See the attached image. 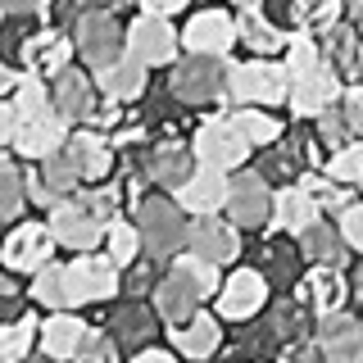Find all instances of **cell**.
Masks as SVG:
<instances>
[{
  "label": "cell",
  "instance_id": "1",
  "mask_svg": "<svg viewBox=\"0 0 363 363\" xmlns=\"http://www.w3.org/2000/svg\"><path fill=\"white\" fill-rule=\"evenodd\" d=\"M132 218H136V232H141L145 259L168 268L182 255V245H186V218H182L177 200L173 196H145L132 204Z\"/></svg>",
  "mask_w": 363,
  "mask_h": 363
},
{
  "label": "cell",
  "instance_id": "2",
  "mask_svg": "<svg viewBox=\"0 0 363 363\" xmlns=\"http://www.w3.org/2000/svg\"><path fill=\"white\" fill-rule=\"evenodd\" d=\"M227 60H204V55H182L168 73V91L182 105H223L232 109V96H227Z\"/></svg>",
  "mask_w": 363,
  "mask_h": 363
},
{
  "label": "cell",
  "instance_id": "3",
  "mask_svg": "<svg viewBox=\"0 0 363 363\" xmlns=\"http://www.w3.org/2000/svg\"><path fill=\"white\" fill-rule=\"evenodd\" d=\"M73 41H77V55H82V64L91 73H105V68H113L128 55V28H123L118 14L105 9V5L86 9V18L77 23V32H73Z\"/></svg>",
  "mask_w": 363,
  "mask_h": 363
},
{
  "label": "cell",
  "instance_id": "4",
  "mask_svg": "<svg viewBox=\"0 0 363 363\" xmlns=\"http://www.w3.org/2000/svg\"><path fill=\"white\" fill-rule=\"evenodd\" d=\"M227 96H232V105H286L291 73L272 60H232L227 64Z\"/></svg>",
  "mask_w": 363,
  "mask_h": 363
},
{
  "label": "cell",
  "instance_id": "5",
  "mask_svg": "<svg viewBox=\"0 0 363 363\" xmlns=\"http://www.w3.org/2000/svg\"><path fill=\"white\" fill-rule=\"evenodd\" d=\"M132 159L150 173L155 186H164L168 196H177L182 186L191 182V173H196V155H191V141H182V136H164L159 132V141H150V150L145 145H132Z\"/></svg>",
  "mask_w": 363,
  "mask_h": 363
},
{
  "label": "cell",
  "instance_id": "6",
  "mask_svg": "<svg viewBox=\"0 0 363 363\" xmlns=\"http://www.w3.org/2000/svg\"><path fill=\"white\" fill-rule=\"evenodd\" d=\"M223 213L236 232H264L268 213H272V191L255 168H241L236 177H227V200Z\"/></svg>",
  "mask_w": 363,
  "mask_h": 363
},
{
  "label": "cell",
  "instance_id": "7",
  "mask_svg": "<svg viewBox=\"0 0 363 363\" xmlns=\"http://www.w3.org/2000/svg\"><path fill=\"white\" fill-rule=\"evenodd\" d=\"M50 232H55V241H60V245L77 250V255H91V250L105 241L109 223L91 209L86 196H82V186H77L73 196L60 204V209H50Z\"/></svg>",
  "mask_w": 363,
  "mask_h": 363
},
{
  "label": "cell",
  "instance_id": "8",
  "mask_svg": "<svg viewBox=\"0 0 363 363\" xmlns=\"http://www.w3.org/2000/svg\"><path fill=\"white\" fill-rule=\"evenodd\" d=\"M68 277V309H82V304H100L109 295H118L123 277H118V264L109 255H82L64 268Z\"/></svg>",
  "mask_w": 363,
  "mask_h": 363
},
{
  "label": "cell",
  "instance_id": "9",
  "mask_svg": "<svg viewBox=\"0 0 363 363\" xmlns=\"http://www.w3.org/2000/svg\"><path fill=\"white\" fill-rule=\"evenodd\" d=\"M186 55H204V60H227L236 45V14L227 9H196L186 18V28L177 32Z\"/></svg>",
  "mask_w": 363,
  "mask_h": 363
},
{
  "label": "cell",
  "instance_id": "10",
  "mask_svg": "<svg viewBox=\"0 0 363 363\" xmlns=\"http://www.w3.org/2000/svg\"><path fill=\"white\" fill-rule=\"evenodd\" d=\"M191 155L204 168H218V173H232V168H245L250 145L236 136V128L227 118H204L196 136H191Z\"/></svg>",
  "mask_w": 363,
  "mask_h": 363
},
{
  "label": "cell",
  "instance_id": "11",
  "mask_svg": "<svg viewBox=\"0 0 363 363\" xmlns=\"http://www.w3.org/2000/svg\"><path fill=\"white\" fill-rule=\"evenodd\" d=\"M55 232H50V223H18L14 232L5 236V268L9 272H37L55 259Z\"/></svg>",
  "mask_w": 363,
  "mask_h": 363
},
{
  "label": "cell",
  "instance_id": "12",
  "mask_svg": "<svg viewBox=\"0 0 363 363\" xmlns=\"http://www.w3.org/2000/svg\"><path fill=\"white\" fill-rule=\"evenodd\" d=\"M177 28L168 18H155V14H136V23L128 28V55L141 60L145 68H159V64H177Z\"/></svg>",
  "mask_w": 363,
  "mask_h": 363
},
{
  "label": "cell",
  "instance_id": "13",
  "mask_svg": "<svg viewBox=\"0 0 363 363\" xmlns=\"http://www.w3.org/2000/svg\"><path fill=\"white\" fill-rule=\"evenodd\" d=\"M268 304V281L259 268H236L218 286V318L223 323H250Z\"/></svg>",
  "mask_w": 363,
  "mask_h": 363
},
{
  "label": "cell",
  "instance_id": "14",
  "mask_svg": "<svg viewBox=\"0 0 363 363\" xmlns=\"http://www.w3.org/2000/svg\"><path fill=\"white\" fill-rule=\"evenodd\" d=\"M155 313H159V323H168V327H177V323H186L191 313L204 304V291L196 286V277L191 272H182L168 264V272L155 281Z\"/></svg>",
  "mask_w": 363,
  "mask_h": 363
},
{
  "label": "cell",
  "instance_id": "15",
  "mask_svg": "<svg viewBox=\"0 0 363 363\" xmlns=\"http://www.w3.org/2000/svg\"><path fill=\"white\" fill-rule=\"evenodd\" d=\"M340 91H345V82L336 77V68L327 64V60H318L313 73H304V77H295L291 82V113L295 118H318L327 105H340Z\"/></svg>",
  "mask_w": 363,
  "mask_h": 363
},
{
  "label": "cell",
  "instance_id": "16",
  "mask_svg": "<svg viewBox=\"0 0 363 363\" xmlns=\"http://www.w3.org/2000/svg\"><path fill=\"white\" fill-rule=\"evenodd\" d=\"M323 218L318 213V204L309 191H300L291 182V186H281V191H272V213H268V223H264V232L268 236H300V232H309V227Z\"/></svg>",
  "mask_w": 363,
  "mask_h": 363
},
{
  "label": "cell",
  "instance_id": "17",
  "mask_svg": "<svg viewBox=\"0 0 363 363\" xmlns=\"http://www.w3.org/2000/svg\"><path fill=\"white\" fill-rule=\"evenodd\" d=\"M186 250L200 259H209V264H232L236 255H241V236H236V227L218 218V213H204V218L186 223Z\"/></svg>",
  "mask_w": 363,
  "mask_h": 363
},
{
  "label": "cell",
  "instance_id": "18",
  "mask_svg": "<svg viewBox=\"0 0 363 363\" xmlns=\"http://www.w3.org/2000/svg\"><path fill=\"white\" fill-rule=\"evenodd\" d=\"M109 336L118 340V350L123 354H136L141 345H150L155 332H164L159 327V313H155V304H145V300H123L118 309L109 313Z\"/></svg>",
  "mask_w": 363,
  "mask_h": 363
},
{
  "label": "cell",
  "instance_id": "19",
  "mask_svg": "<svg viewBox=\"0 0 363 363\" xmlns=\"http://www.w3.org/2000/svg\"><path fill=\"white\" fill-rule=\"evenodd\" d=\"M255 268L264 272L268 291H291L295 281L304 277V259H300V245H295L291 236H268V241L255 250Z\"/></svg>",
  "mask_w": 363,
  "mask_h": 363
},
{
  "label": "cell",
  "instance_id": "20",
  "mask_svg": "<svg viewBox=\"0 0 363 363\" xmlns=\"http://www.w3.org/2000/svg\"><path fill=\"white\" fill-rule=\"evenodd\" d=\"M64 145H68V123L50 109V113H41V118H28V123H23L9 150L23 155V159H50V155H60Z\"/></svg>",
  "mask_w": 363,
  "mask_h": 363
},
{
  "label": "cell",
  "instance_id": "21",
  "mask_svg": "<svg viewBox=\"0 0 363 363\" xmlns=\"http://www.w3.org/2000/svg\"><path fill=\"white\" fill-rule=\"evenodd\" d=\"M291 291L313 309V318H318V313H327V309H340V304H350V281H345V272H336V268H318V264L304 272V277L295 281Z\"/></svg>",
  "mask_w": 363,
  "mask_h": 363
},
{
  "label": "cell",
  "instance_id": "22",
  "mask_svg": "<svg viewBox=\"0 0 363 363\" xmlns=\"http://www.w3.org/2000/svg\"><path fill=\"white\" fill-rule=\"evenodd\" d=\"M295 241H300V259H304V264L336 268V272H345L350 264H354V250L340 241V236H336V227H332V223H323V218H318V223L309 227V232H300Z\"/></svg>",
  "mask_w": 363,
  "mask_h": 363
},
{
  "label": "cell",
  "instance_id": "23",
  "mask_svg": "<svg viewBox=\"0 0 363 363\" xmlns=\"http://www.w3.org/2000/svg\"><path fill=\"white\" fill-rule=\"evenodd\" d=\"M164 332H168V340H173V350H177V354H186V359L218 354V340H223L218 318L204 313V309H196L186 323H177V327H164Z\"/></svg>",
  "mask_w": 363,
  "mask_h": 363
},
{
  "label": "cell",
  "instance_id": "24",
  "mask_svg": "<svg viewBox=\"0 0 363 363\" xmlns=\"http://www.w3.org/2000/svg\"><path fill=\"white\" fill-rule=\"evenodd\" d=\"M64 155L73 159V168H77V177H82V182H105L109 177V155H113L109 136H100V132H91V128H73Z\"/></svg>",
  "mask_w": 363,
  "mask_h": 363
},
{
  "label": "cell",
  "instance_id": "25",
  "mask_svg": "<svg viewBox=\"0 0 363 363\" xmlns=\"http://www.w3.org/2000/svg\"><path fill=\"white\" fill-rule=\"evenodd\" d=\"M91 336V323L73 318L68 309H60L55 318L41 323V354L45 359H82V345Z\"/></svg>",
  "mask_w": 363,
  "mask_h": 363
},
{
  "label": "cell",
  "instance_id": "26",
  "mask_svg": "<svg viewBox=\"0 0 363 363\" xmlns=\"http://www.w3.org/2000/svg\"><path fill=\"white\" fill-rule=\"evenodd\" d=\"M177 209H186V213H196V218H204V213H218L223 209V200H227V173H218V168H196L191 173V182L177 191Z\"/></svg>",
  "mask_w": 363,
  "mask_h": 363
},
{
  "label": "cell",
  "instance_id": "27",
  "mask_svg": "<svg viewBox=\"0 0 363 363\" xmlns=\"http://www.w3.org/2000/svg\"><path fill=\"white\" fill-rule=\"evenodd\" d=\"M50 96H55V113H60L68 128H77V123H86L96 113V82L86 73H77V68H68L60 82H55Z\"/></svg>",
  "mask_w": 363,
  "mask_h": 363
},
{
  "label": "cell",
  "instance_id": "28",
  "mask_svg": "<svg viewBox=\"0 0 363 363\" xmlns=\"http://www.w3.org/2000/svg\"><path fill=\"white\" fill-rule=\"evenodd\" d=\"M300 141H304V123H295L286 141H281V145H268V150L255 159V173L264 177V182H281V186H291V182L304 173Z\"/></svg>",
  "mask_w": 363,
  "mask_h": 363
},
{
  "label": "cell",
  "instance_id": "29",
  "mask_svg": "<svg viewBox=\"0 0 363 363\" xmlns=\"http://www.w3.org/2000/svg\"><path fill=\"white\" fill-rule=\"evenodd\" d=\"M264 323L272 327V336L281 340V345H295V340H304V336H313V309L300 300V295H277V300L268 304V313H264Z\"/></svg>",
  "mask_w": 363,
  "mask_h": 363
},
{
  "label": "cell",
  "instance_id": "30",
  "mask_svg": "<svg viewBox=\"0 0 363 363\" xmlns=\"http://www.w3.org/2000/svg\"><path fill=\"white\" fill-rule=\"evenodd\" d=\"M236 41L250 45V60H272L277 50H286V37L264 18V5H241L236 9Z\"/></svg>",
  "mask_w": 363,
  "mask_h": 363
},
{
  "label": "cell",
  "instance_id": "31",
  "mask_svg": "<svg viewBox=\"0 0 363 363\" xmlns=\"http://www.w3.org/2000/svg\"><path fill=\"white\" fill-rule=\"evenodd\" d=\"M318 55L336 68V77L345 86L359 82V32H354V23H345V18L332 23V28L323 32V50H318Z\"/></svg>",
  "mask_w": 363,
  "mask_h": 363
},
{
  "label": "cell",
  "instance_id": "32",
  "mask_svg": "<svg viewBox=\"0 0 363 363\" xmlns=\"http://www.w3.org/2000/svg\"><path fill=\"white\" fill-rule=\"evenodd\" d=\"M91 82L105 91L109 100H118V105H123V100H141L145 86H150V82H145V64L132 60V55H123V60L113 68H105V73H91Z\"/></svg>",
  "mask_w": 363,
  "mask_h": 363
},
{
  "label": "cell",
  "instance_id": "33",
  "mask_svg": "<svg viewBox=\"0 0 363 363\" xmlns=\"http://www.w3.org/2000/svg\"><path fill=\"white\" fill-rule=\"evenodd\" d=\"M223 359H245V354H255V359H272V354H281V340L272 336V327L264 323V318H250V327H236V340L227 350H218Z\"/></svg>",
  "mask_w": 363,
  "mask_h": 363
},
{
  "label": "cell",
  "instance_id": "34",
  "mask_svg": "<svg viewBox=\"0 0 363 363\" xmlns=\"http://www.w3.org/2000/svg\"><path fill=\"white\" fill-rule=\"evenodd\" d=\"M295 186L309 191L313 204H318V213H327V218H332V213H340L345 204H354V200H359V196H354V186H340V182H332L327 173H309V168L295 177Z\"/></svg>",
  "mask_w": 363,
  "mask_h": 363
},
{
  "label": "cell",
  "instance_id": "35",
  "mask_svg": "<svg viewBox=\"0 0 363 363\" xmlns=\"http://www.w3.org/2000/svg\"><path fill=\"white\" fill-rule=\"evenodd\" d=\"M37 332H41V318L37 313H23V318H14V323H0V359H5V363L28 359Z\"/></svg>",
  "mask_w": 363,
  "mask_h": 363
},
{
  "label": "cell",
  "instance_id": "36",
  "mask_svg": "<svg viewBox=\"0 0 363 363\" xmlns=\"http://www.w3.org/2000/svg\"><path fill=\"white\" fill-rule=\"evenodd\" d=\"M227 123L236 128V136H241L245 145H272L281 136V123L272 118V113H259V109H232Z\"/></svg>",
  "mask_w": 363,
  "mask_h": 363
},
{
  "label": "cell",
  "instance_id": "37",
  "mask_svg": "<svg viewBox=\"0 0 363 363\" xmlns=\"http://www.w3.org/2000/svg\"><path fill=\"white\" fill-rule=\"evenodd\" d=\"M23 200H28V186H23V168L14 155L0 159V213L5 218H23Z\"/></svg>",
  "mask_w": 363,
  "mask_h": 363
},
{
  "label": "cell",
  "instance_id": "38",
  "mask_svg": "<svg viewBox=\"0 0 363 363\" xmlns=\"http://www.w3.org/2000/svg\"><path fill=\"white\" fill-rule=\"evenodd\" d=\"M32 295H37V304H45V309H68V277H64V264H45L37 272V281H32Z\"/></svg>",
  "mask_w": 363,
  "mask_h": 363
},
{
  "label": "cell",
  "instance_id": "39",
  "mask_svg": "<svg viewBox=\"0 0 363 363\" xmlns=\"http://www.w3.org/2000/svg\"><path fill=\"white\" fill-rule=\"evenodd\" d=\"M164 272H168V268H159L155 259H141V255H136L132 264H128V272H123L118 295H123V300H145V295L155 291V281L164 277Z\"/></svg>",
  "mask_w": 363,
  "mask_h": 363
},
{
  "label": "cell",
  "instance_id": "40",
  "mask_svg": "<svg viewBox=\"0 0 363 363\" xmlns=\"http://www.w3.org/2000/svg\"><path fill=\"white\" fill-rule=\"evenodd\" d=\"M323 173L332 182H340V186H359V182H363V145L359 141L340 145L332 159H323Z\"/></svg>",
  "mask_w": 363,
  "mask_h": 363
},
{
  "label": "cell",
  "instance_id": "41",
  "mask_svg": "<svg viewBox=\"0 0 363 363\" xmlns=\"http://www.w3.org/2000/svg\"><path fill=\"white\" fill-rule=\"evenodd\" d=\"M313 345H318V359H327V363H354L359 350H363V332H359V323H354V327H345V332L318 336Z\"/></svg>",
  "mask_w": 363,
  "mask_h": 363
},
{
  "label": "cell",
  "instance_id": "42",
  "mask_svg": "<svg viewBox=\"0 0 363 363\" xmlns=\"http://www.w3.org/2000/svg\"><path fill=\"white\" fill-rule=\"evenodd\" d=\"M318 60H323V55H318V41L309 37V32L286 37V64H281V68L291 73V82H295V77H304V73H313Z\"/></svg>",
  "mask_w": 363,
  "mask_h": 363
},
{
  "label": "cell",
  "instance_id": "43",
  "mask_svg": "<svg viewBox=\"0 0 363 363\" xmlns=\"http://www.w3.org/2000/svg\"><path fill=\"white\" fill-rule=\"evenodd\" d=\"M136 255H141V232H136V223L113 218V223H109V259H113L118 268H128Z\"/></svg>",
  "mask_w": 363,
  "mask_h": 363
},
{
  "label": "cell",
  "instance_id": "44",
  "mask_svg": "<svg viewBox=\"0 0 363 363\" xmlns=\"http://www.w3.org/2000/svg\"><path fill=\"white\" fill-rule=\"evenodd\" d=\"M14 100H18L23 123H28V118H41V113H50V109H55V96L45 91V82H41L37 73H28V82L18 86V96H14Z\"/></svg>",
  "mask_w": 363,
  "mask_h": 363
},
{
  "label": "cell",
  "instance_id": "45",
  "mask_svg": "<svg viewBox=\"0 0 363 363\" xmlns=\"http://www.w3.org/2000/svg\"><path fill=\"white\" fill-rule=\"evenodd\" d=\"M41 177L50 182L60 196H73L77 182H82V177H77V168H73V159H68L64 150H60V155H50V159H41Z\"/></svg>",
  "mask_w": 363,
  "mask_h": 363
},
{
  "label": "cell",
  "instance_id": "46",
  "mask_svg": "<svg viewBox=\"0 0 363 363\" xmlns=\"http://www.w3.org/2000/svg\"><path fill=\"white\" fill-rule=\"evenodd\" d=\"M73 45H77L73 37H60V41H55L50 50L37 60V68H32V73H37V77H55V82H60L68 68H73Z\"/></svg>",
  "mask_w": 363,
  "mask_h": 363
},
{
  "label": "cell",
  "instance_id": "47",
  "mask_svg": "<svg viewBox=\"0 0 363 363\" xmlns=\"http://www.w3.org/2000/svg\"><path fill=\"white\" fill-rule=\"evenodd\" d=\"M313 141H323L327 150H340V145H350V132H345V118H340V105H327L323 113H318Z\"/></svg>",
  "mask_w": 363,
  "mask_h": 363
},
{
  "label": "cell",
  "instance_id": "48",
  "mask_svg": "<svg viewBox=\"0 0 363 363\" xmlns=\"http://www.w3.org/2000/svg\"><path fill=\"white\" fill-rule=\"evenodd\" d=\"M173 268H182V272H191L196 277V286L204 291V295H218V264H209V259H200V255H177L173 259Z\"/></svg>",
  "mask_w": 363,
  "mask_h": 363
},
{
  "label": "cell",
  "instance_id": "49",
  "mask_svg": "<svg viewBox=\"0 0 363 363\" xmlns=\"http://www.w3.org/2000/svg\"><path fill=\"white\" fill-rule=\"evenodd\" d=\"M332 227H336V236H340V241H345L350 250H359L363 245V204L354 200V204H345V209H340V213H332Z\"/></svg>",
  "mask_w": 363,
  "mask_h": 363
},
{
  "label": "cell",
  "instance_id": "50",
  "mask_svg": "<svg viewBox=\"0 0 363 363\" xmlns=\"http://www.w3.org/2000/svg\"><path fill=\"white\" fill-rule=\"evenodd\" d=\"M23 186H28V200L37 204V209H60V204L68 200V196H60V191L37 173V168H23Z\"/></svg>",
  "mask_w": 363,
  "mask_h": 363
},
{
  "label": "cell",
  "instance_id": "51",
  "mask_svg": "<svg viewBox=\"0 0 363 363\" xmlns=\"http://www.w3.org/2000/svg\"><path fill=\"white\" fill-rule=\"evenodd\" d=\"M340 118H345L350 141H359V136H363V91H359V82L340 91Z\"/></svg>",
  "mask_w": 363,
  "mask_h": 363
},
{
  "label": "cell",
  "instance_id": "52",
  "mask_svg": "<svg viewBox=\"0 0 363 363\" xmlns=\"http://www.w3.org/2000/svg\"><path fill=\"white\" fill-rule=\"evenodd\" d=\"M82 359L86 363H113V359H118V340L105 336L100 327H91V336H86V345H82Z\"/></svg>",
  "mask_w": 363,
  "mask_h": 363
},
{
  "label": "cell",
  "instance_id": "53",
  "mask_svg": "<svg viewBox=\"0 0 363 363\" xmlns=\"http://www.w3.org/2000/svg\"><path fill=\"white\" fill-rule=\"evenodd\" d=\"M345 18V5L340 0H327V5H309V37H323L332 23Z\"/></svg>",
  "mask_w": 363,
  "mask_h": 363
},
{
  "label": "cell",
  "instance_id": "54",
  "mask_svg": "<svg viewBox=\"0 0 363 363\" xmlns=\"http://www.w3.org/2000/svg\"><path fill=\"white\" fill-rule=\"evenodd\" d=\"M18 128H23V113H18V100H14V96H5V100H0V141H5V145H14V136H18Z\"/></svg>",
  "mask_w": 363,
  "mask_h": 363
},
{
  "label": "cell",
  "instance_id": "55",
  "mask_svg": "<svg viewBox=\"0 0 363 363\" xmlns=\"http://www.w3.org/2000/svg\"><path fill=\"white\" fill-rule=\"evenodd\" d=\"M150 145V128H145V123H123L118 132H109V145L113 150H132V145Z\"/></svg>",
  "mask_w": 363,
  "mask_h": 363
},
{
  "label": "cell",
  "instance_id": "56",
  "mask_svg": "<svg viewBox=\"0 0 363 363\" xmlns=\"http://www.w3.org/2000/svg\"><path fill=\"white\" fill-rule=\"evenodd\" d=\"M28 309H23V295H5V304H0V323H14V318H23Z\"/></svg>",
  "mask_w": 363,
  "mask_h": 363
},
{
  "label": "cell",
  "instance_id": "57",
  "mask_svg": "<svg viewBox=\"0 0 363 363\" xmlns=\"http://www.w3.org/2000/svg\"><path fill=\"white\" fill-rule=\"evenodd\" d=\"M136 359H141V363H173V350H159V345H141V350H136Z\"/></svg>",
  "mask_w": 363,
  "mask_h": 363
},
{
  "label": "cell",
  "instance_id": "58",
  "mask_svg": "<svg viewBox=\"0 0 363 363\" xmlns=\"http://www.w3.org/2000/svg\"><path fill=\"white\" fill-rule=\"evenodd\" d=\"M0 295H18V281L14 277H0Z\"/></svg>",
  "mask_w": 363,
  "mask_h": 363
}]
</instances>
